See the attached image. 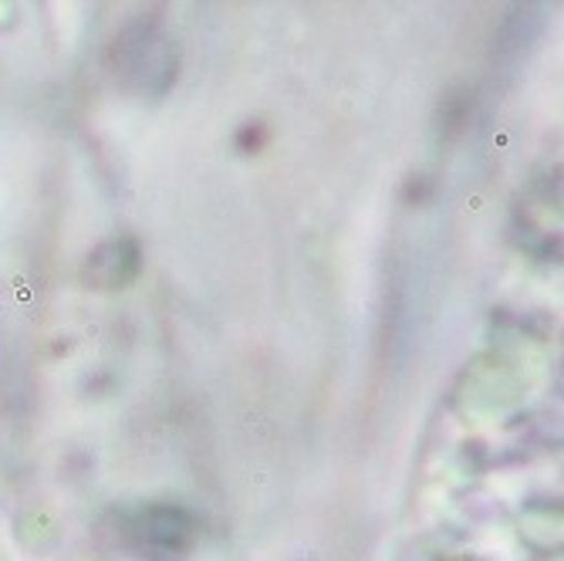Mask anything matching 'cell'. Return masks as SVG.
Instances as JSON below:
<instances>
[]
</instances>
